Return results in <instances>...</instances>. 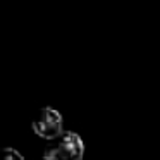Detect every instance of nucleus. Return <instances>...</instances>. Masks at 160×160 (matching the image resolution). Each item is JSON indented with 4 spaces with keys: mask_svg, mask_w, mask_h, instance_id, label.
I'll return each mask as SVG.
<instances>
[{
    "mask_svg": "<svg viewBox=\"0 0 160 160\" xmlns=\"http://www.w3.org/2000/svg\"><path fill=\"white\" fill-rule=\"evenodd\" d=\"M2 160H24V157H22L18 150L7 146V148L2 150Z\"/></svg>",
    "mask_w": 160,
    "mask_h": 160,
    "instance_id": "obj_3",
    "label": "nucleus"
},
{
    "mask_svg": "<svg viewBox=\"0 0 160 160\" xmlns=\"http://www.w3.org/2000/svg\"><path fill=\"white\" fill-rule=\"evenodd\" d=\"M33 131L43 139H52L59 138L62 134V115L59 110L52 107H43L36 112L33 117Z\"/></svg>",
    "mask_w": 160,
    "mask_h": 160,
    "instance_id": "obj_2",
    "label": "nucleus"
},
{
    "mask_svg": "<svg viewBox=\"0 0 160 160\" xmlns=\"http://www.w3.org/2000/svg\"><path fill=\"white\" fill-rule=\"evenodd\" d=\"M84 143L79 134L64 131L59 138L52 139L43 152V160H83Z\"/></svg>",
    "mask_w": 160,
    "mask_h": 160,
    "instance_id": "obj_1",
    "label": "nucleus"
}]
</instances>
